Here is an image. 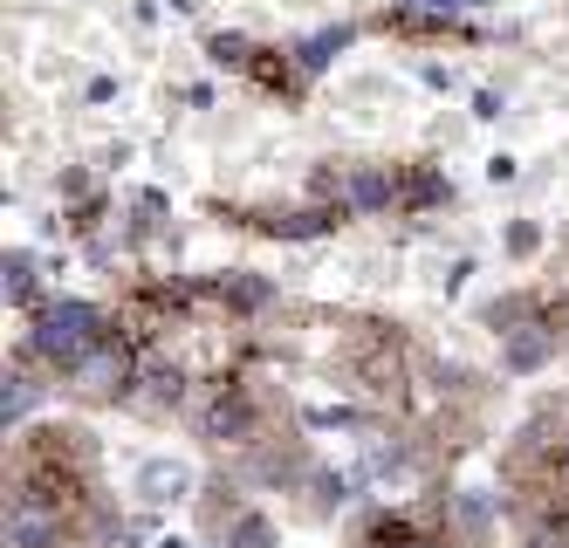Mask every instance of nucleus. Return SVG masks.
<instances>
[{"label":"nucleus","mask_w":569,"mask_h":548,"mask_svg":"<svg viewBox=\"0 0 569 548\" xmlns=\"http://www.w3.org/2000/svg\"><path fill=\"white\" fill-rule=\"evenodd\" d=\"M337 377L363 398V405H378V411H405L412 405V336H405L398 322H378V316H343L337 322Z\"/></svg>","instance_id":"obj_1"},{"label":"nucleus","mask_w":569,"mask_h":548,"mask_svg":"<svg viewBox=\"0 0 569 548\" xmlns=\"http://www.w3.org/2000/svg\"><path fill=\"white\" fill-rule=\"evenodd\" d=\"M110 343V316L90 302H34L28 316V363H42L49 377H76L97 350Z\"/></svg>","instance_id":"obj_2"},{"label":"nucleus","mask_w":569,"mask_h":548,"mask_svg":"<svg viewBox=\"0 0 569 548\" xmlns=\"http://www.w3.org/2000/svg\"><path fill=\"white\" fill-rule=\"evenodd\" d=\"M213 62L233 69V76H248L254 90H268V97H281V103H302V90H309L302 56L261 49V41H240V34H213Z\"/></svg>","instance_id":"obj_3"},{"label":"nucleus","mask_w":569,"mask_h":548,"mask_svg":"<svg viewBox=\"0 0 569 548\" xmlns=\"http://www.w3.org/2000/svg\"><path fill=\"white\" fill-rule=\"evenodd\" d=\"M199 521H207V535L220 548H274V528L254 515V500L240 487H227V480H213L207 494H199Z\"/></svg>","instance_id":"obj_4"},{"label":"nucleus","mask_w":569,"mask_h":548,"mask_svg":"<svg viewBox=\"0 0 569 548\" xmlns=\"http://www.w3.org/2000/svg\"><path fill=\"white\" fill-rule=\"evenodd\" d=\"M446 199V179L432 172V165H391V213H426V206Z\"/></svg>","instance_id":"obj_5"},{"label":"nucleus","mask_w":569,"mask_h":548,"mask_svg":"<svg viewBox=\"0 0 569 548\" xmlns=\"http://www.w3.org/2000/svg\"><path fill=\"white\" fill-rule=\"evenodd\" d=\"M8 288H14V302H34V275H28V255L8 261Z\"/></svg>","instance_id":"obj_6"}]
</instances>
